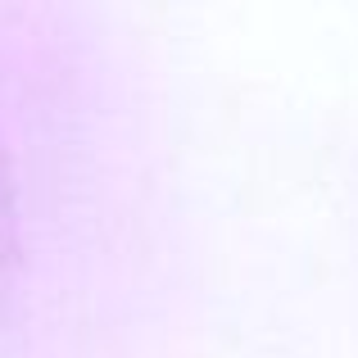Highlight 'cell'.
Listing matches in <instances>:
<instances>
[{
    "mask_svg": "<svg viewBox=\"0 0 358 358\" xmlns=\"http://www.w3.org/2000/svg\"><path fill=\"white\" fill-rule=\"evenodd\" d=\"M9 268H14V191L0 168V286L9 281Z\"/></svg>",
    "mask_w": 358,
    "mask_h": 358,
    "instance_id": "6da1fadb",
    "label": "cell"
}]
</instances>
